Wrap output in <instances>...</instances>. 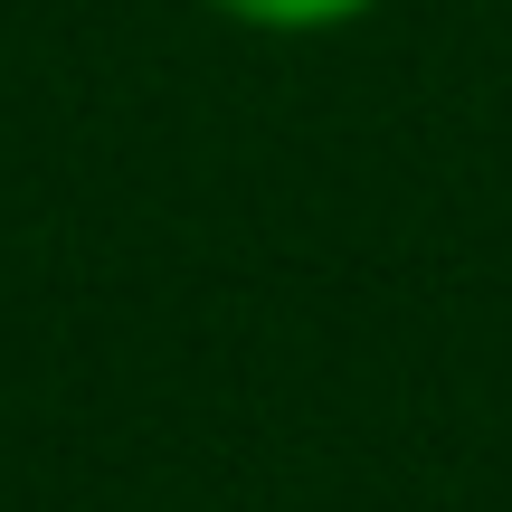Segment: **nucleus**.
Returning <instances> with one entry per match:
<instances>
[{
	"label": "nucleus",
	"instance_id": "nucleus-1",
	"mask_svg": "<svg viewBox=\"0 0 512 512\" xmlns=\"http://www.w3.org/2000/svg\"><path fill=\"white\" fill-rule=\"evenodd\" d=\"M219 10L228 29H256V38H332V29H361L380 0H200Z\"/></svg>",
	"mask_w": 512,
	"mask_h": 512
}]
</instances>
